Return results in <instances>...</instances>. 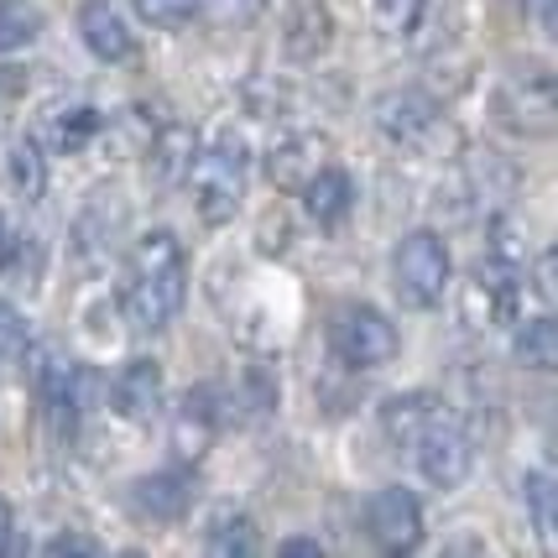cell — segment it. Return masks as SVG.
Segmentation results:
<instances>
[{"label":"cell","instance_id":"484cf974","mask_svg":"<svg viewBox=\"0 0 558 558\" xmlns=\"http://www.w3.org/2000/svg\"><path fill=\"white\" fill-rule=\"evenodd\" d=\"M522 496H527V511H533L537 537H543V543H554V527H558V486H554V470H548V464L527 470V481H522Z\"/></svg>","mask_w":558,"mask_h":558},{"label":"cell","instance_id":"d4e9b609","mask_svg":"<svg viewBox=\"0 0 558 558\" xmlns=\"http://www.w3.org/2000/svg\"><path fill=\"white\" fill-rule=\"evenodd\" d=\"M5 172H11L16 194L32 198V204L48 194V151L32 142V136H22V142L11 146V157H5Z\"/></svg>","mask_w":558,"mask_h":558},{"label":"cell","instance_id":"7c38bea8","mask_svg":"<svg viewBox=\"0 0 558 558\" xmlns=\"http://www.w3.org/2000/svg\"><path fill=\"white\" fill-rule=\"evenodd\" d=\"M329 48H335L329 0H288L282 5V52H288V63H318Z\"/></svg>","mask_w":558,"mask_h":558},{"label":"cell","instance_id":"4fadbf2b","mask_svg":"<svg viewBox=\"0 0 558 558\" xmlns=\"http://www.w3.org/2000/svg\"><path fill=\"white\" fill-rule=\"evenodd\" d=\"M131 507L142 511V517H151V522H162V527L183 522V517H189V507H194V470L168 464V470H151V475H142V481L131 486Z\"/></svg>","mask_w":558,"mask_h":558},{"label":"cell","instance_id":"8992f818","mask_svg":"<svg viewBox=\"0 0 558 558\" xmlns=\"http://www.w3.org/2000/svg\"><path fill=\"white\" fill-rule=\"evenodd\" d=\"M408 449H413V460H417V475L438 490L464 486L470 470H475V438H470V428H464L460 417L444 413V408L428 417V428Z\"/></svg>","mask_w":558,"mask_h":558},{"label":"cell","instance_id":"6da1fadb","mask_svg":"<svg viewBox=\"0 0 558 558\" xmlns=\"http://www.w3.org/2000/svg\"><path fill=\"white\" fill-rule=\"evenodd\" d=\"M183 298H189V251L172 230H146L131 245V267H125V318L146 335H157L183 314Z\"/></svg>","mask_w":558,"mask_h":558},{"label":"cell","instance_id":"e0dca14e","mask_svg":"<svg viewBox=\"0 0 558 558\" xmlns=\"http://www.w3.org/2000/svg\"><path fill=\"white\" fill-rule=\"evenodd\" d=\"M146 168H151V178L162 183V189H172V183H183L189 178V168H194V157H198V136H194V125H183V121H162L157 125V136L146 142Z\"/></svg>","mask_w":558,"mask_h":558},{"label":"cell","instance_id":"83f0119b","mask_svg":"<svg viewBox=\"0 0 558 558\" xmlns=\"http://www.w3.org/2000/svg\"><path fill=\"white\" fill-rule=\"evenodd\" d=\"M423 5L428 0H371V16L387 37H408L417 22H423Z\"/></svg>","mask_w":558,"mask_h":558},{"label":"cell","instance_id":"f35d334b","mask_svg":"<svg viewBox=\"0 0 558 558\" xmlns=\"http://www.w3.org/2000/svg\"><path fill=\"white\" fill-rule=\"evenodd\" d=\"M5 241H11V230H5V215H0V256H5Z\"/></svg>","mask_w":558,"mask_h":558},{"label":"cell","instance_id":"44dd1931","mask_svg":"<svg viewBox=\"0 0 558 558\" xmlns=\"http://www.w3.org/2000/svg\"><path fill=\"white\" fill-rule=\"evenodd\" d=\"M277 397H282V387H277V371H271V365H245L241 381L225 391V417L235 413L241 423L271 417V413H277Z\"/></svg>","mask_w":558,"mask_h":558},{"label":"cell","instance_id":"d6986e66","mask_svg":"<svg viewBox=\"0 0 558 558\" xmlns=\"http://www.w3.org/2000/svg\"><path fill=\"white\" fill-rule=\"evenodd\" d=\"M121 230H125V204L116 194H99L95 204L78 215V225H73V245H78L84 262H105Z\"/></svg>","mask_w":558,"mask_h":558},{"label":"cell","instance_id":"f1b7e54d","mask_svg":"<svg viewBox=\"0 0 558 558\" xmlns=\"http://www.w3.org/2000/svg\"><path fill=\"white\" fill-rule=\"evenodd\" d=\"M131 5L146 26H162V32H178L198 16V0H131Z\"/></svg>","mask_w":558,"mask_h":558},{"label":"cell","instance_id":"ffe728a7","mask_svg":"<svg viewBox=\"0 0 558 558\" xmlns=\"http://www.w3.org/2000/svg\"><path fill=\"white\" fill-rule=\"evenodd\" d=\"M157 116H151V105H121L116 116H105L99 121V136L95 142H105V151L110 157H121V162H131V157H142L146 142L157 136Z\"/></svg>","mask_w":558,"mask_h":558},{"label":"cell","instance_id":"52a82bcc","mask_svg":"<svg viewBox=\"0 0 558 558\" xmlns=\"http://www.w3.org/2000/svg\"><path fill=\"white\" fill-rule=\"evenodd\" d=\"M376 125L387 142L408 151H434L438 136H454V125L438 116V99L428 89H387L376 99Z\"/></svg>","mask_w":558,"mask_h":558},{"label":"cell","instance_id":"2e32d148","mask_svg":"<svg viewBox=\"0 0 558 558\" xmlns=\"http://www.w3.org/2000/svg\"><path fill=\"white\" fill-rule=\"evenodd\" d=\"M298 198H303V209H308L314 225L335 230V225H344V215L355 209V178L344 168H335V162H324V168L298 189Z\"/></svg>","mask_w":558,"mask_h":558},{"label":"cell","instance_id":"277c9868","mask_svg":"<svg viewBox=\"0 0 558 558\" xmlns=\"http://www.w3.org/2000/svg\"><path fill=\"white\" fill-rule=\"evenodd\" d=\"M449 277H454V262H449V245L438 241V230H408L397 241V256H391V288L408 308H438V298L449 292Z\"/></svg>","mask_w":558,"mask_h":558},{"label":"cell","instance_id":"74e56055","mask_svg":"<svg viewBox=\"0 0 558 558\" xmlns=\"http://www.w3.org/2000/svg\"><path fill=\"white\" fill-rule=\"evenodd\" d=\"M11 527H16V511H11V501L0 496V548L11 543Z\"/></svg>","mask_w":558,"mask_h":558},{"label":"cell","instance_id":"d590c367","mask_svg":"<svg viewBox=\"0 0 558 558\" xmlns=\"http://www.w3.org/2000/svg\"><path fill=\"white\" fill-rule=\"evenodd\" d=\"M527 5V16H533L537 37H554V0H522Z\"/></svg>","mask_w":558,"mask_h":558},{"label":"cell","instance_id":"5bb4252c","mask_svg":"<svg viewBox=\"0 0 558 558\" xmlns=\"http://www.w3.org/2000/svg\"><path fill=\"white\" fill-rule=\"evenodd\" d=\"M329 162V136L318 131H292L267 151V183L277 194H298L318 168Z\"/></svg>","mask_w":558,"mask_h":558},{"label":"cell","instance_id":"8fae6325","mask_svg":"<svg viewBox=\"0 0 558 558\" xmlns=\"http://www.w3.org/2000/svg\"><path fill=\"white\" fill-rule=\"evenodd\" d=\"M162 397H168V376H162V365L151 361V355L125 361L121 371H116V381H110V408H116V417H125V423L157 417L162 413Z\"/></svg>","mask_w":558,"mask_h":558},{"label":"cell","instance_id":"30bf717a","mask_svg":"<svg viewBox=\"0 0 558 558\" xmlns=\"http://www.w3.org/2000/svg\"><path fill=\"white\" fill-rule=\"evenodd\" d=\"M517 267H501V262H490L486 267H475L464 277L460 288V318L470 329H496L501 318H511V303H517Z\"/></svg>","mask_w":558,"mask_h":558},{"label":"cell","instance_id":"7a4b0ae2","mask_svg":"<svg viewBox=\"0 0 558 558\" xmlns=\"http://www.w3.org/2000/svg\"><path fill=\"white\" fill-rule=\"evenodd\" d=\"M245 142L235 131H219V142L209 151L194 157V204L204 225H230L241 215V198H245Z\"/></svg>","mask_w":558,"mask_h":558},{"label":"cell","instance_id":"f546056e","mask_svg":"<svg viewBox=\"0 0 558 558\" xmlns=\"http://www.w3.org/2000/svg\"><path fill=\"white\" fill-rule=\"evenodd\" d=\"M486 230H490V235H486V256H490V262L522 271V241H517L522 230H517V219H511V215H490Z\"/></svg>","mask_w":558,"mask_h":558},{"label":"cell","instance_id":"9c48e42d","mask_svg":"<svg viewBox=\"0 0 558 558\" xmlns=\"http://www.w3.org/2000/svg\"><path fill=\"white\" fill-rule=\"evenodd\" d=\"M219 423H225V402H219V387H194L178 413H172V454L178 464H198L209 454V444L219 438Z\"/></svg>","mask_w":558,"mask_h":558},{"label":"cell","instance_id":"836d02e7","mask_svg":"<svg viewBox=\"0 0 558 558\" xmlns=\"http://www.w3.org/2000/svg\"><path fill=\"white\" fill-rule=\"evenodd\" d=\"M288 245H292L288 215H267L256 225V251H262V256H288Z\"/></svg>","mask_w":558,"mask_h":558},{"label":"cell","instance_id":"ac0fdd59","mask_svg":"<svg viewBox=\"0 0 558 558\" xmlns=\"http://www.w3.org/2000/svg\"><path fill=\"white\" fill-rule=\"evenodd\" d=\"M99 116L89 99H63V105H52L48 116H43V142H48V151H63V157H73V151H84V146L99 136Z\"/></svg>","mask_w":558,"mask_h":558},{"label":"cell","instance_id":"1f68e13d","mask_svg":"<svg viewBox=\"0 0 558 558\" xmlns=\"http://www.w3.org/2000/svg\"><path fill=\"white\" fill-rule=\"evenodd\" d=\"M22 355H26V318L11 303H0V365L22 361Z\"/></svg>","mask_w":558,"mask_h":558},{"label":"cell","instance_id":"7402d4cb","mask_svg":"<svg viewBox=\"0 0 558 558\" xmlns=\"http://www.w3.org/2000/svg\"><path fill=\"white\" fill-rule=\"evenodd\" d=\"M438 413V397L434 391H397V397H387L381 402V434L391 438V444H413L423 428H428V417Z\"/></svg>","mask_w":558,"mask_h":558},{"label":"cell","instance_id":"4dcf8cb0","mask_svg":"<svg viewBox=\"0 0 558 558\" xmlns=\"http://www.w3.org/2000/svg\"><path fill=\"white\" fill-rule=\"evenodd\" d=\"M198 11H209L215 26H251V22H262L267 0H198Z\"/></svg>","mask_w":558,"mask_h":558},{"label":"cell","instance_id":"9a60e30c","mask_svg":"<svg viewBox=\"0 0 558 558\" xmlns=\"http://www.w3.org/2000/svg\"><path fill=\"white\" fill-rule=\"evenodd\" d=\"M78 37H84V48L95 52L99 63H125L136 52L131 26L121 22V11L110 0H84L78 5Z\"/></svg>","mask_w":558,"mask_h":558},{"label":"cell","instance_id":"e575fe53","mask_svg":"<svg viewBox=\"0 0 558 558\" xmlns=\"http://www.w3.org/2000/svg\"><path fill=\"white\" fill-rule=\"evenodd\" d=\"M558 256L554 251H543V256H537V267H533V288H537V298H543V303H554L558 298Z\"/></svg>","mask_w":558,"mask_h":558},{"label":"cell","instance_id":"d6a6232c","mask_svg":"<svg viewBox=\"0 0 558 558\" xmlns=\"http://www.w3.org/2000/svg\"><path fill=\"white\" fill-rule=\"evenodd\" d=\"M43 554L48 558H95L99 543L95 537H84L78 527H63V533H52L48 543H43Z\"/></svg>","mask_w":558,"mask_h":558},{"label":"cell","instance_id":"3957f363","mask_svg":"<svg viewBox=\"0 0 558 558\" xmlns=\"http://www.w3.org/2000/svg\"><path fill=\"white\" fill-rule=\"evenodd\" d=\"M554 105L558 89L554 73L543 63H517L490 89V116H496V125H507L511 136H548L554 131Z\"/></svg>","mask_w":558,"mask_h":558},{"label":"cell","instance_id":"5b68a950","mask_svg":"<svg viewBox=\"0 0 558 558\" xmlns=\"http://www.w3.org/2000/svg\"><path fill=\"white\" fill-rule=\"evenodd\" d=\"M329 350H335V361H340L344 371H376V365L397 361L402 335H397V324H391L381 308L344 303V308H335V318H329Z\"/></svg>","mask_w":558,"mask_h":558},{"label":"cell","instance_id":"603a6c76","mask_svg":"<svg viewBox=\"0 0 558 558\" xmlns=\"http://www.w3.org/2000/svg\"><path fill=\"white\" fill-rule=\"evenodd\" d=\"M204 548L215 558H251L256 554V522L241 507H219L204 527Z\"/></svg>","mask_w":558,"mask_h":558},{"label":"cell","instance_id":"cb8c5ba5","mask_svg":"<svg viewBox=\"0 0 558 558\" xmlns=\"http://www.w3.org/2000/svg\"><path fill=\"white\" fill-rule=\"evenodd\" d=\"M511 355H517V365H527V371H554L558 365V324H554V314L527 318V324L517 329V340H511Z\"/></svg>","mask_w":558,"mask_h":558},{"label":"cell","instance_id":"8d00e7d4","mask_svg":"<svg viewBox=\"0 0 558 558\" xmlns=\"http://www.w3.org/2000/svg\"><path fill=\"white\" fill-rule=\"evenodd\" d=\"M277 554L282 558H324V543H318V537H288Z\"/></svg>","mask_w":558,"mask_h":558},{"label":"cell","instance_id":"ba28073f","mask_svg":"<svg viewBox=\"0 0 558 558\" xmlns=\"http://www.w3.org/2000/svg\"><path fill=\"white\" fill-rule=\"evenodd\" d=\"M365 533L376 537V548L387 554H417L423 548V507L413 490L387 486L365 501Z\"/></svg>","mask_w":558,"mask_h":558},{"label":"cell","instance_id":"4316f807","mask_svg":"<svg viewBox=\"0 0 558 558\" xmlns=\"http://www.w3.org/2000/svg\"><path fill=\"white\" fill-rule=\"evenodd\" d=\"M43 37V11L32 0H0V52H22Z\"/></svg>","mask_w":558,"mask_h":558}]
</instances>
